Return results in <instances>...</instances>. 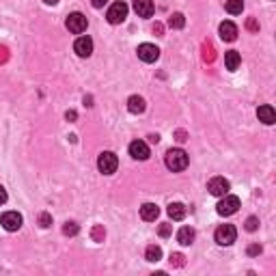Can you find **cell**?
<instances>
[{
    "label": "cell",
    "instance_id": "1",
    "mask_svg": "<svg viewBox=\"0 0 276 276\" xmlns=\"http://www.w3.org/2000/svg\"><path fill=\"white\" fill-rule=\"evenodd\" d=\"M166 166L173 170V173H179L188 166V153L184 149H170L166 153Z\"/></svg>",
    "mask_w": 276,
    "mask_h": 276
},
{
    "label": "cell",
    "instance_id": "2",
    "mask_svg": "<svg viewBox=\"0 0 276 276\" xmlns=\"http://www.w3.org/2000/svg\"><path fill=\"white\" fill-rule=\"evenodd\" d=\"M238 209H239V199L233 197V194H224L216 205V212L220 216H233Z\"/></svg>",
    "mask_w": 276,
    "mask_h": 276
},
{
    "label": "cell",
    "instance_id": "3",
    "mask_svg": "<svg viewBox=\"0 0 276 276\" xmlns=\"http://www.w3.org/2000/svg\"><path fill=\"white\" fill-rule=\"evenodd\" d=\"M216 244L220 246H231L235 242V238H238V231H235L233 224H220L218 229H216Z\"/></svg>",
    "mask_w": 276,
    "mask_h": 276
},
{
    "label": "cell",
    "instance_id": "4",
    "mask_svg": "<svg viewBox=\"0 0 276 276\" xmlns=\"http://www.w3.org/2000/svg\"><path fill=\"white\" fill-rule=\"evenodd\" d=\"M117 166H119V160H117V155H114L112 151L99 153V158H97V168L102 170L104 175H112L114 170H117Z\"/></svg>",
    "mask_w": 276,
    "mask_h": 276
},
{
    "label": "cell",
    "instance_id": "5",
    "mask_svg": "<svg viewBox=\"0 0 276 276\" xmlns=\"http://www.w3.org/2000/svg\"><path fill=\"white\" fill-rule=\"evenodd\" d=\"M106 18H108V22H110V24H121V22H125V18H128V4H125L123 0L114 2L112 7L108 9Z\"/></svg>",
    "mask_w": 276,
    "mask_h": 276
},
{
    "label": "cell",
    "instance_id": "6",
    "mask_svg": "<svg viewBox=\"0 0 276 276\" xmlns=\"http://www.w3.org/2000/svg\"><path fill=\"white\" fill-rule=\"evenodd\" d=\"M67 31L69 33H74V35H80V33H84L87 31V26H89V22H87V18L82 16V13H72V16L67 18Z\"/></svg>",
    "mask_w": 276,
    "mask_h": 276
},
{
    "label": "cell",
    "instance_id": "7",
    "mask_svg": "<svg viewBox=\"0 0 276 276\" xmlns=\"http://www.w3.org/2000/svg\"><path fill=\"white\" fill-rule=\"evenodd\" d=\"M136 52H138V58L145 63H155L160 58V50L153 43H140Z\"/></svg>",
    "mask_w": 276,
    "mask_h": 276
},
{
    "label": "cell",
    "instance_id": "8",
    "mask_svg": "<svg viewBox=\"0 0 276 276\" xmlns=\"http://www.w3.org/2000/svg\"><path fill=\"white\" fill-rule=\"evenodd\" d=\"M74 52H76L80 58L91 56L93 54V39L91 37H78L76 43H74Z\"/></svg>",
    "mask_w": 276,
    "mask_h": 276
},
{
    "label": "cell",
    "instance_id": "9",
    "mask_svg": "<svg viewBox=\"0 0 276 276\" xmlns=\"http://www.w3.org/2000/svg\"><path fill=\"white\" fill-rule=\"evenodd\" d=\"M0 224H2L7 231H18L22 227V216L18 212H4L0 216Z\"/></svg>",
    "mask_w": 276,
    "mask_h": 276
},
{
    "label": "cell",
    "instance_id": "10",
    "mask_svg": "<svg viewBox=\"0 0 276 276\" xmlns=\"http://www.w3.org/2000/svg\"><path fill=\"white\" fill-rule=\"evenodd\" d=\"M207 190H209V194H214V197H224V194L229 192V182L224 177H214V179H209Z\"/></svg>",
    "mask_w": 276,
    "mask_h": 276
},
{
    "label": "cell",
    "instance_id": "11",
    "mask_svg": "<svg viewBox=\"0 0 276 276\" xmlns=\"http://www.w3.org/2000/svg\"><path fill=\"white\" fill-rule=\"evenodd\" d=\"M129 155H132L134 160H147L149 158L147 143H143V140H134V143H129Z\"/></svg>",
    "mask_w": 276,
    "mask_h": 276
},
{
    "label": "cell",
    "instance_id": "12",
    "mask_svg": "<svg viewBox=\"0 0 276 276\" xmlns=\"http://www.w3.org/2000/svg\"><path fill=\"white\" fill-rule=\"evenodd\" d=\"M134 11L140 18H151L153 16V0H134Z\"/></svg>",
    "mask_w": 276,
    "mask_h": 276
},
{
    "label": "cell",
    "instance_id": "13",
    "mask_svg": "<svg viewBox=\"0 0 276 276\" xmlns=\"http://www.w3.org/2000/svg\"><path fill=\"white\" fill-rule=\"evenodd\" d=\"M158 216H160V207L155 203H145L143 207H140V218L147 220V222H153Z\"/></svg>",
    "mask_w": 276,
    "mask_h": 276
},
{
    "label": "cell",
    "instance_id": "14",
    "mask_svg": "<svg viewBox=\"0 0 276 276\" xmlns=\"http://www.w3.org/2000/svg\"><path fill=\"white\" fill-rule=\"evenodd\" d=\"M218 31L224 41H235V37H238V26H235L233 22H222Z\"/></svg>",
    "mask_w": 276,
    "mask_h": 276
},
{
    "label": "cell",
    "instance_id": "15",
    "mask_svg": "<svg viewBox=\"0 0 276 276\" xmlns=\"http://www.w3.org/2000/svg\"><path fill=\"white\" fill-rule=\"evenodd\" d=\"M145 108H147V104H145V99L140 97V95H132V97L128 99V110L132 114H143Z\"/></svg>",
    "mask_w": 276,
    "mask_h": 276
},
{
    "label": "cell",
    "instance_id": "16",
    "mask_svg": "<svg viewBox=\"0 0 276 276\" xmlns=\"http://www.w3.org/2000/svg\"><path fill=\"white\" fill-rule=\"evenodd\" d=\"M257 117H259V121H263L265 125L276 123V112H274L272 106H259L257 108Z\"/></svg>",
    "mask_w": 276,
    "mask_h": 276
},
{
    "label": "cell",
    "instance_id": "17",
    "mask_svg": "<svg viewBox=\"0 0 276 276\" xmlns=\"http://www.w3.org/2000/svg\"><path fill=\"white\" fill-rule=\"evenodd\" d=\"M166 212H168V216H170L173 220H184L185 214H188V209H185L184 203H170Z\"/></svg>",
    "mask_w": 276,
    "mask_h": 276
},
{
    "label": "cell",
    "instance_id": "18",
    "mask_svg": "<svg viewBox=\"0 0 276 276\" xmlns=\"http://www.w3.org/2000/svg\"><path fill=\"white\" fill-rule=\"evenodd\" d=\"M239 63H242V56H239V52L231 50V52L224 54V65H227L229 72H235V69L239 67Z\"/></svg>",
    "mask_w": 276,
    "mask_h": 276
},
{
    "label": "cell",
    "instance_id": "19",
    "mask_svg": "<svg viewBox=\"0 0 276 276\" xmlns=\"http://www.w3.org/2000/svg\"><path fill=\"white\" fill-rule=\"evenodd\" d=\"M177 242L182 246H190L194 242V229L192 227H182L177 233Z\"/></svg>",
    "mask_w": 276,
    "mask_h": 276
},
{
    "label": "cell",
    "instance_id": "20",
    "mask_svg": "<svg viewBox=\"0 0 276 276\" xmlns=\"http://www.w3.org/2000/svg\"><path fill=\"white\" fill-rule=\"evenodd\" d=\"M145 259L151 261V263L160 261V259H162V248H160V246H155V244L147 246V250H145Z\"/></svg>",
    "mask_w": 276,
    "mask_h": 276
},
{
    "label": "cell",
    "instance_id": "21",
    "mask_svg": "<svg viewBox=\"0 0 276 276\" xmlns=\"http://www.w3.org/2000/svg\"><path fill=\"white\" fill-rule=\"evenodd\" d=\"M224 9H227L231 16H238L244 9V0H227V2H224Z\"/></svg>",
    "mask_w": 276,
    "mask_h": 276
},
{
    "label": "cell",
    "instance_id": "22",
    "mask_svg": "<svg viewBox=\"0 0 276 276\" xmlns=\"http://www.w3.org/2000/svg\"><path fill=\"white\" fill-rule=\"evenodd\" d=\"M168 26H170V28H175V31L184 28V26H185V18H184V13H173V16L168 18Z\"/></svg>",
    "mask_w": 276,
    "mask_h": 276
},
{
    "label": "cell",
    "instance_id": "23",
    "mask_svg": "<svg viewBox=\"0 0 276 276\" xmlns=\"http://www.w3.org/2000/svg\"><path fill=\"white\" fill-rule=\"evenodd\" d=\"M203 61L205 63H214L216 61V50H214V46L209 41L203 43Z\"/></svg>",
    "mask_w": 276,
    "mask_h": 276
},
{
    "label": "cell",
    "instance_id": "24",
    "mask_svg": "<svg viewBox=\"0 0 276 276\" xmlns=\"http://www.w3.org/2000/svg\"><path fill=\"white\" fill-rule=\"evenodd\" d=\"M91 238H93V242H104V238H106V231H104L102 224H95L93 231H91Z\"/></svg>",
    "mask_w": 276,
    "mask_h": 276
},
{
    "label": "cell",
    "instance_id": "25",
    "mask_svg": "<svg viewBox=\"0 0 276 276\" xmlns=\"http://www.w3.org/2000/svg\"><path fill=\"white\" fill-rule=\"evenodd\" d=\"M170 265H175V268H184L185 265V257L182 253H173L170 255Z\"/></svg>",
    "mask_w": 276,
    "mask_h": 276
},
{
    "label": "cell",
    "instance_id": "26",
    "mask_svg": "<svg viewBox=\"0 0 276 276\" xmlns=\"http://www.w3.org/2000/svg\"><path fill=\"white\" fill-rule=\"evenodd\" d=\"M78 231H80V227H78L76 222H67V224L63 227V233H65V235H78Z\"/></svg>",
    "mask_w": 276,
    "mask_h": 276
},
{
    "label": "cell",
    "instance_id": "27",
    "mask_svg": "<svg viewBox=\"0 0 276 276\" xmlns=\"http://www.w3.org/2000/svg\"><path fill=\"white\" fill-rule=\"evenodd\" d=\"M257 227H259V220L255 218V216H250V218L246 220V231H257Z\"/></svg>",
    "mask_w": 276,
    "mask_h": 276
},
{
    "label": "cell",
    "instance_id": "28",
    "mask_svg": "<svg viewBox=\"0 0 276 276\" xmlns=\"http://www.w3.org/2000/svg\"><path fill=\"white\" fill-rule=\"evenodd\" d=\"M39 224H41L43 229H48L50 224H52V216H50V214H41V216H39Z\"/></svg>",
    "mask_w": 276,
    "mask_h": 276
},
{
    "label": "cell",
    "instance_id": "29",
    "mask_svg": "<svg viewBox=\"0 0 276 276\" xmlns=\"http://www.w3.org/2000/svg\"><path fill=\"white\" fill-rule=\"evenodd\" d=\"M162 238H168L170 235V224H160V231H158Z\"/></svg>",
    "mask_w": 276,
    "mask_h": 276
},
{
    "label": "cell",
    "instance_id": "30",
    "mask_svg": "<svg viewBox=\"0 0 276 276\" xmlns=\"http://www.w3.org/2000/svg\"><path fill=\"white\" fill-rule=\"evenodd\" d=\"M7 61H9V50L0 46V63H7Z\"/></svg>",
    "mask_w": 276,
    "mask_h": 276
},
{
    "label": "cell",
    "instance_id": "31",
    "mask_svg": "<svg viewBox=\"0 0 276 276\" xmlns=\"http://www.w3.org/2000/svg\"><path fill=\"white\" fill-rule=\"evenodd\" d=\"M259 253H261V246H257V244L248 246V255H250V257H255V255H259Z\"/></svg>",
    "mask_w": 276,
    "mask_h": 276
},
{
    "label": "cell",
    "instance_id": "32",
    "mask_svg": "<svg viewBox=\"0 0 276 276\" xmlns=\"http://www.w3.org/2000/svg\"><path fill=\"white\" fill-rule=\"evenodd\" d=\"M246 28H248V31H257V28H259V26H257V22H255V19H253V18H250V19H248V22H246Z\"/></svg>",
    "mask_w": 276,
    "mask_h": 276
},
{
    "label": "cell",
    "instance_id": "33",
    "mask_svg": "<svg viewBox=\"0 0 276 276\" xmlns=\"http://www.w3.org/2000/svg\"><path fill=\"white\" fill-rule=\"evenodd\" d=\"M76 110H67V114H65V119H67V121H76Z\"/></svg>",
    "mask_w": 276,
    "mask_h": 276
},
{
    "label": "cell",
    "instance_id": "34",
    "mask_svg": "<svg viewBox=\"0 0 276 276\" xmlns=\"http://www.w3.org/2000/svg\"><path fill=\"white\" fill-rule=\"evenodd\" d=\"M106 2H108V0H91V4H93L95 9H102L104 4H106Z\"/></svg>",
    "mask_w": 276,
    "mask_h": 276
},
{
    "label": "cell",
    "instance_id": "35",
    "mask_svg": "<svg viewBox=\"0 0 276 276\" xmlns=\"http://www.w3.org/2000/svg\"><path fill=\"white\" fill-rule=\"evenodd\" d=\"M2 203H7V190L0 185V205H2Z\"/></svg>",
    "mask_w": 276,
    "mask_h": 276
},
{
    "label": "cell",
    "instance_id": "36",
    "mask_svg": "<svg viewBox=\"0 0 276 276\" xmlns=\"http://www.w3.org/2000/svg\"><path fill=\"white\" fill-rule=\"evenodd\" d=\"M153 33H155V35H162V33H164V28H162V24H160V22H155V26H153Z\"/></svg>",
    "mask_w": 276,
    "mask_h": 276
},
{
    "label": "cell",
    "instance_id": "37",
    "mask_svg": "<svg viewBox=\"0 0 276 276\" xmlns=\"http://www.w3.org/2000/svg\"><path fill=\"white\" fill-rule=\"evenodd\" d=\"M177 140H179V143H184V140H185V132H184V129H179V132H177Z\"/></svg>",
    "mask_w": 276,
    "mask_h": 276
},
{
    "label": "cell",
    "instance_id": "38",
    "mask_svg": "<svg viewBox=\"0 0 276 276\" xmlns=\"http://www.w3.org/2000/svg\"><path fill=\"white\" fill-rule=\"evenodd\" d=\"M149 140H151V143H160V136H158V134H151V136H149Z\"/></svg>",
    "mask_w": 276,
    "mask_h": 276
},
{
    "label": "cell",
    "instance_id": "39",
    "mask_svg": "<svg viewBox=\"0 0 276 276\" xmlns=\"http://www.w3.org/2000/svg\"><path fill=\"white\" fill-rule=\"evenodd\" d=\"M43 2H46V4H52V7H54V4H56L58 0H43Z\"/></svg>",
    "mask_w": 276,
    "mask_h": 276
}]
</instances>
